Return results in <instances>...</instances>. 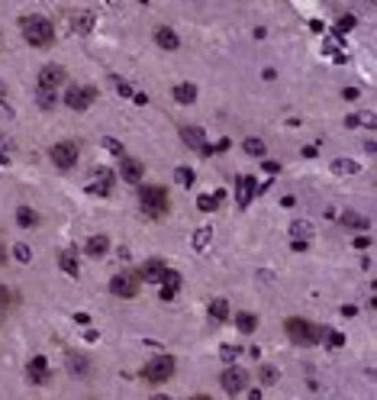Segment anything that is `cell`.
Listing matches in <instances>:
<instances>
[{"label":"cell","mask_w":377,"mask_h":400,"mask_svg":"<svg viewBox=\"0 0 377 400\" xmlns=\"http://www.w3.org/2000/svg\"><path fill=\"white\" fill-rule=\"evenodd\" d=\"M20 30H23V36H26V43H30L32 49H49V45L55 43V26L45 20V16H36V13L23 16Z\"/></svg>","instance_id":"6da1fadb"},{"label":"cell","mask_w":377,"mask_h":400,"mask_svg":"<svg viewBox=\"0 0 377 400\" xmlns=\"http://www.w3.org/2000/svg\"><path fill=\"white\" fill-rule=\"evenodd\" d=\"M284 333L290 339L293 346H316V342H323V329L313 326L310 320H300V316H290L287 323H284Z\"/></svg>","instance_id":"7a4b0ae2"},{"label":"cell","mask_w":377,"mask_h":400,"mask_svg":"<svg viewBox=\"0 0 377 400\" xmlns=\"http://www.w3.org/2000/svg\"><path fill=\"white\" fill-rule=\"evenodd\" d=\"M139 203H142V213L158 220V216H165L168 213V190L165 188H155V184H148V188H139Z\"/></svg>","instance_id":"3957f363"},{"label":"cell","mask_w":377,"mask_h":400,"mask_svg":"<svg viewBox=\"0 0 377 400\" xmlns=\"http://www.w3.org/2000/svg\"><path fill=\"white\" fill-rule=\"evenodd\" d=\"M171 375H174V358H171V355L152 358L146 368H142V378H146L148 384H165Z\"/></svg>","instance_id":"277c9868"},{"label":"cell","mask_w":377,"mask_h":400,"mask_svg":"<svg viewBox=\"0 0 377 400\" xmlns=\"http://www.w3.org/2000/svg\"><path fill=\"white\" fill-rule=\"evenodd\" d=\"M49 158H52L55 168L68 171V168H74V165H78V146H74V142H68V139H62V142H55V146L49 148Z\"/></svg>","instance_id":"5b68a950"},{"label":"cell","mask_w":377,"mask_h":400,"mask_svg":"<svg viewBox=\"0 0 377 400\" xmlns=\"http://www.w3.org/2000/svg\"><path fill=\"white\" fill-rule=\"evenodd\" d=\"M110 294L113 297H136L139 294V271H119L113 274V281H110Z\"/></svg>","instance_id":"8992f818"},{"label":"cell","mask_w":377,"mask_h":400,"mask_svg":"<svg viewBox=\"0 0 377 400\" xmlns=\"http://www.w3.org/2000/svg\"><path fill=\"white\" fill-rule=\"evenodd\" d=\"M97 100V87H78L71 85L65 91V104L71 107V110H87V107Z\"/></svg>","instance_id":"52a82bcc"},{"label":"cell","mask_w":377,"mask_h":400,"mask_svg":"<svg viewBox=\"0 0 377 400\" xmlns=\"http://www.w3.org/2000/svg\"><path fill=\"white\" fill-rule=\"evenodd\" d=\"M220 384H222V390H229V394H242V390L249 388V371L239 368V365H232V368H226L220 375Z\"/></svg>","instance_id":"ba28073f"},{"label":"cell","mask_w":377,"mask_h":400,"mask_svg":"<svg viewBox=\"0 0 377 400\" xmlns=\"http://www.w3.org/2000/svg\"><path fill=\"white\" fill-rule=\"evenodd\" d=\"M65 81H68V71L62 65H45L39 71V91H52V87L65 85Z\"/></svg>","instance_id":"9c48e42d"},{"label":"cell","mask_w":377,"mask_h":400,"mask_svg":"<svg viewBox=\"0 0 377 400\" xmlns=\"http://www.w3.org/2000/svg\"><path fill=\"white\" fill-rule=\"evenodd\" d=\"M142 175H146V165H142L139 158H133V155L119 158V178H123V181L139 184V181H142Z\"/></svg>","instance_id":"30bf717a"},{"label":"cell","mask_w":377,"mask_h":400,"mask_svg":"<svg viewBox=\"0 0 377 400\" xmlns=\"http://www.w3.org/2000/svg\"><path fill=\"white\" fill-rule=\"evenodd\" d=\"M165 262L161 258H148L142 268H139V281H148V285H161L165 281Z\"/></svg>","instance_id":"8fae6325"},{"label":"cell","mask_w":377,"mask_h":400,"mask_svg":"<svg viewBox=\"0 0 377 400\" xmlns=\"http://www.w3.org/2000/svg\"><path fill=\"white\" fill-rule=\"evenodd\" d=\"M26 378L32 381V384H45L49 381V362L42 355L30 358V365H26Z\"/></svg>","instance_id":"7c38bea8"},{"label":"cell","mask_w":377,"mask_h":400,"mask_svg":"<svg viewBox=\"0 0 377 400\" xmlns=\"http://www.w3.org/2000/svg\"><path fill=\"white\" fill-rule=\"evenodd\" d=\"M113 178H116V175L110 168H100L94 175V184H91L87 190H91V194H100V197H106V194L113 190Z\"/></svg>","instance_id":"4fadbf2b"},{"label":"cell","mask_w":377,"mask_h":400,"mask_svg":"<svg viewBox=\"0 0 377 400\" xmlns=\"http://www.w3.org/2000/svg\"><path fill=\"white\" fill-rule=\"evenodd\" d=\"M258 194V184H255V178H239V184H236V200H239V207H249L251 197Z\"/></svg>","instance_id":"5bb4252c"},{"label":"cell","mask_w":377,"mask_h":400,"mask_svg":"<svg viewBox=\"0 0 377 400\" xmlns=\"http://www.w3.org/2000/svg\"><path fill=\"white\" fill-rule=\"evenodd\" d=\"M155 43L161 45V49H168V52H174L181 45V39H178V32L174 30H168V26H158L155 30Z\"/></svg>","instance_id":"9a60e30c"},{"label":"cell","mask_w":377,"mask_h":400,"mask_svg":"<svg viewBox=\"0 0 377 400\" xmlns=\"http://www.w3.org/2000/svg\"><path fill=\"white\" fill-rule=\"evenodd\" d=\"M106 249H110V239H106V236H91V239L84 243V252L91 255V258H100V255H106Z\"/></svg>","instance_id":"2e32d148"},{"label":"cell","mask_w":377,"mask_h":400,"mask_svg":"<svg viewBox=\"0 0 377 400\" xmlns=\"http://www.w3.org/2000/svg\"><path fill=\"white\" fill-rule=\"evenodd\" d=\"M68 23H71L74 32H91L94 16H91V13H84V10H74V13H68Z\"/></svg>","instance_id":"e0dca14e"},{"label":"cell","mask_w":377,"mask_h":400,"mask_svg":"<svg viewBox=\"0 0 377 400\" xmlns=\"http://www.w3.org/2000/svg\"><path fill=\"white\" fill-rule=\"evenodd\" d=\"M171 97H174V104H194V100H197V87L194 85H174L171 87Z\"/></svg>","instance_id":"ac0fdd59"},{"label":"cell","mask_w":377,"mask_h":400,"mask_svg":"<svg viewBox=\"0 0 377 400\" xmlns=\"http://www.w3.org/2000/svg\"><path fill=\"white\" fill-rule=\"evenodd\" d=\"M181 139H184V142H187L190 148H203V142H207V136H203V129H197V126H184L181 129Z\"/></svg>","instance_id":"d6986e66"},{"label":"cell","mask_w":377,"mask_h":400,"mask_svg":"<svg viewBox=\"0 0 377 400\" xmlns=\"http://www.w3.org/2000/svg\"><path fill=\"white\" fill-rule=\"evenodd\" d=\"M58 265H62V271H68L74 278V274H78V252H74V249H65V252L58 255Z\"/></svg>","instance_id":"ffe728a7"},{"label":"cell","mask_w":377,"mask_h":400,"mask_svg":"<svg viewBox=\"0 0 377 400\" xmlns=\"http://www.w3.org/2000/svg\"><path fill=\"white\" fill-rule=\"evenodd\" d=\"M68 371L78 375V378H84V375H91V362H87L84 355H71L68 358Z\"/></svg>","instance_id":"44dd1931"},{"label":"cell","mask_w":377,"mask_h":400,"mask_svg":"<svg viewBox=\"0 0 377 400\" xmlns=\"http://www.w3.org/2000/svg\"><path fill=\"white\" fill-rule=\"evenodd\" d=\"M222 200H226V190H216V194H209V197H200L197 207H200V210H207V213H213L222 203Z\"/></svg>","instance_id":"7402d4cb"},{"label":"cell","mask_w":377,"mask_h":400,"mask_svg":"<svg viewBox=\"0 0 377 400\" xmlns=\"http://www.w3.org/2000/svg\"><path fill=\"white\" fill-rule=\"evenodd\" d=\"M236 326H239V333H245V336H249V333H255V329H258V316L239 313V316H236Z\"/></svg>","instance_id":"603a6c76"},{"label":"cell","mask_w":377,"mask_h":400,"mask_svg":"<svg viewBox=\"0 0 377 400\" xmlns=\"http://www.w3.org/2000/svg\"><path fill=\"white\" fill-rule=\"evenodd\" d=\"M342 226H348V230H367V216H361V213H342Z\"/></svg>","instance_id":"cb8c5ba5"},{"label":"cell","mask_w":377,"mask_h":400,"mask_svg":"<svg viewBox=\"0 0 377 400\" xmlns=\"http://www.w3.org/2000/svg\"><path fill=\"white\" fill-rule=\"evenodd\" d=\"M290 232H293V239H300V243H306L310 236H313V223H306V220H297L290 226Z\"/></svg>","instance_id":"d4e9b609"},{"label":"cell","mask_w":377,"mask_h":400,"mask_svg":"<svg viewBox=\"0 0 377 400\" xmlns=\"http://www.w3.org/2000/svg\"><path fill=\"white\" fill-rule=\"evenodd\" d=\"M174 178H178L181 188H194V181H197V175H194V168H187V165H181V168H174Z\"/></svg>","instance_id":"484cf974"},{"label":"cell","mask_w":377,"mask_h":400,"mask_svg":"<svg viewBox=\"0 0 377 400\" xmlns=\"http://www.w3.org/2000/svg\"><path fill=\"white\" fill-rule=\"evenodd\" d=\"M345 126L348 129H355V126H374V116H371V113H352V116H345Z\"/></svg>","instance_id":"4316f807"},{"label":"cell","mask_w":377,"mask_h":400,"mask_svg":"<svg viewBox=\"0 0 377 400\" xmlns=\"http://www.w3.org/2000/svg\"><path fill=\"white\" fill-rule=\"evenodd\" d=\"M16 223H20V226H36V223H39V213L32 210V207H20V210H16Z\"/></svg>","instance_id":"83f0119b"},{"label":"cell","mask_w":377,"mask_h":400,"mask_svg":"<svg viewBox=\"0 0 377 400\" xmlns=\"http://www.w3.org/2000/svg\"><path fill=\"white\" fill-rule=\"evenodd\" d=\"M335 175H358V162H348V158H335L332 162Z\"/></svg>","instance_id":"f1b7e54d"},{"label":"cell","mask_w":377,"mask_h":400,"mask_svg":"<svg viewBox=\"0 0 377 400\" xmlns=\"http://www.w3.org/2000/svg\"><path fill=\"white\" fill-rule=\"evenodd\" d=\"M209 316H213V320H226V316H229V304H226L222 297H216V300L209 304Z\"/></svg>","instance_id":"f546056e"},{"label":"cell","mask_w":377,"mask_h":400,"mask_svg":"<svg viewBox=\"0 0 377 400\" xmlns=\"http://www.w3.org/2000/svg\"><path fill=\"white\" fill-rule=\"evenodd\" d=\"M242 148H245L249 155H264V142L258 136H249L245 142H242Z\"/></svg>","instance_id":"4dcf8cb0"},{"label":"cell","mask_w":377,"mask_h":400,"mask_svg":"<svg viewBox=\"0 0 377 400\" xmlns=\"http://www.w3.org/2000/svg\"><path fill=\"white\" fill-rule=\"evenodd\" d=\"M209 236H213V226H203V230H197V236H194V249H203V245L209 243Z\"/></svg>","instance_id":"1f68e13d"},{"label":"cell","mask_w":377,"mask_h":400,"mask_svg":"<svg viewBox=\"0 0 377 400\" xmlns=\"http://www.w3.org/2000/svg\"><path fill=\"white\" fill-rule=\"evenodd\" d=\"M36 100H39L42 110H52V107H55V94H52V91H39V97H36Z\"/></svg>","instance_id":"d6a6232c"},{"label":"cell","mask_w":377,"mask_h":400,"mask_svg":"<svg viewBox=\"0 0 377 400\" xmlns=\"http://www.w3.org/2000/svg\"><path fill=\"white\" fill-rule=\"evenodd\" d=\"M165 287H171V291H181V274L178 271H165V281H161Z\"/></svg>","instance_id":"836d02e7"},{"label":"cell","mask_w":377,"mask_h":400,"mask_svg":"<svg viewBox=\"0 0 377 400\" xmlns=\"http://www.w3.org/2000/svg\"><path fill=\"white\" fill-rule=\"evenodd\" d=\"M104 146L110 148V152H113V155H119V158H126V152H123V146H119V142H116V139H104Z\"/></svg>","instance_id":"e575fe53"},{"label":"cell","mask_w":377,"mask_h":400,"mask_svg":"<svg viewBox=\"0 0 377 400\" xmlns=\"http://www.w3.org/2000/svg\"><path fill=\"white\" fill-rule=\"evenodd\" d=\"M274 378H277V371H274L271 365H264V368H262V381H264V384H271Z\"/></svg>","instance_id":"d590c367"},{"label":"cell","mask_w":377,"mask_h":400,"mask_svg":"<svg viewBox=\"0 0 377 400\" xmlns=\"http://www.w3.org/2000/svg\"><path fill=\"white\" fill-rule=\"evenodd\" d=\"M30 245H16V258H20V262H30Z\"/></svg>","instance_id":"8d00e7d4"},{"label":"cell","mask_w":377,"mask_h":400,"mask_svg":"<svg viewBox=\"0 0 377 400\" xmlns=\"http://www.w3.org/2000/svg\"><path fill=\"white\" fill-rule=\"evenodd\" d=\"M239 352H242L239 346H222V358H236Z\"/></svg>","instance_id":"74e56055"},{"label":"cell","mask_w":377,"mask_h":400,"mask_svg":"<svg viewBox=\"0 0 377 400\" xmlns=\"http://www.w3.org/2000/svg\"><path fill=\"white\" fill-rule=\"evenodd\" d=\"M229 139H220V142H216V146H213V155H216V152H229Z\"/></svg>","instance_id":"f35d334b"},{"label":"cell","mask_w":377,"mask_h":400,"mask_svg":"<svg viewBox=\"0 0 377 400\" xmlns=\"http://www.w3.org/2000/svg\"><path fill=\"white\" fill-rule=\"evenodd\" d=\"M116 91H119L123 97H133V94H136V91H133L129 85H123V81H116Z\"/></svg>","instance_id":"ab89813d"},{"label":"cell","mask_w":377,"mask_h":400,"mask_svg":"<svg viewBox=\"0 0 377 400\" xmlns=\"http://www.w3.org/2000/svg\"><path fill=\"white\" fill-rule=\"evenodd\" d=\"M352 26H355V20H352V16H342V23H339V30H342V32H348V30H352Z\"/></svg>","instance_id":"60d3db41"},{"label":"cell","mask_w":377,"mask_h":400,"mask_svg":"<svg viewBox=\"0 0 377 400\" xmlns=\"http://www.w3.org/2000/svg\"><path fill=\"white\" fill-rule=\"evenodd\" d=\"M264 171H268V175H277V171H281V165H277V162H264Z\"/></svg>","instance_id":"b9f144b4"},{"label":"cell","mask_w":377,"mask_h":400,"mask_svg":"<svg viewBox=\"0 0 377 400\" xmlns=\"http://www.w3.org/2000/svg\"><path fill=\"white\" fill-rule=\"evenodd\" d=\"M355 245H358V249H367V245H371V239H367V236H358Z\"/></svg>","instance_id":"7bdbcfd3"},{"label":"cell","mask_w":377,"mask_h":400,"mask_svg":"<svg viewBox=\"0 0 377 400\" xmlns=\"http://www.w3.org/2000/svg\"><path fill=\"white\" fill-rule=\"evenodd\" d=\"M345 100H358V87H345Z\"/></svg>","instance_id":"ee69618b"},{"label":"cell","mask_w":377,"mask_h":400,"mask_svg":"<svg viewBox=\"0 0 377 400\" xmlns=\"http://www.w3.org/2000/svg\"><path fill=\"white\" fill-rule=\"evenodd\" d=\"M174 294H178V291H171V287H161V300H171Z\"/></svg>","instance_id":"f6af8a7d"},{"label":"cell","mask_w":377,"mask_h":400,"mask_svg":"<svg viewBox=\"0 0 377 400\" xmlns=\"http://www.w3.org/2000/svg\"><path fill=\"white\" fill-rule=\"evenodd\" d=\"M7 300H10V294H7V287H3V285H0V307H3V304H7Z\"/></svg>","instance_id":"bcb514c9"},{"label":"cell","mask_w":377,"mask_h":400,"mask_svg":"<svg viewBox=\"0 0 377 400\" xmlns=\"http://www.w3.org/2000/svg\"><path fill=\"white\" fill-rule=\"evenodd\" d=\"M190 400H213V397H207V394H194Z\"/></svg>","instance_id":"7dc6e473"},{"label":"cell","mask_w":377,"mask_h":400,"mask_svg":"<svg viewBox=\"0 0 377 400\" xmlns=\"http://www.w3.org/2000/svg\"><path fill=\"white\" fill-rule=\"evenodd\" d=\"M3 262H7V255H3V245H0V265H3Z\"/></svg>","instance_id":"c3c4849f"},{"label":"cell","mask_w":377,"mask_h":400,"mask_svg":"<svg viewBox=\"0 0 377 400\" xmlns=\"http://www.w3.org/2000/svg\"><path fill=\"white\" fill-rule=\"evenodd\" d=\"M155 400H174V397H168V394H158V397Z\"/></svg>","instance_id":"681fc988"}]
</instances>
